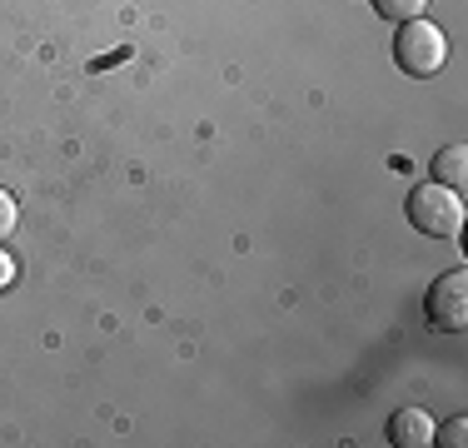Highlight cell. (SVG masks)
I'll return each instance as SVG.
<instances>
[{
	"label": "cell",
	"mask_w": 468,
	"mask_h": 448,
	"mask_svg": "<svg viewBox=\"0 0 468 448\" xmlns=\"http://www.w3.org/2000/svg\"><path fill=\"white\" fill-rule=\"evenodd\" d=\"M16 224H20V205H16V195H10V189H0V240H10V234H16Z\"/></svg>",
	"instance_id": "52a82bcc"
},
{
	"label": "cell",
	"mask_w": 468,
	"mask_h": 448,
	"mask_svg": "<svg viewBox=\"0 0 468 448\" xmlns=\"http://www.w3.org/2000/svg\"><path fill=\"white\" fill-rule=\"evenodd\" d=\"M394 60L404 75L429 80V75H439L443 60H449V36H443L439 26H429V20H404V30H399V40H394Z\"/></svg>",
	"instance_id": "7a4b0ae2"
},
{
	"label": "cell",
	"mask_w": 468,
	"mask_h": 448,
	"mask_svg": "<svg viewBox=\"0 0 468 448\" xmlns=\"http://www.w3.org/2000/svg\"><path fill=\"white\" fill-rule=\"evenodd\" d=\"M388 443L394 448H429L433 443V419L423 409H399L388 419Z\"/></svg>",
	"instance_id": "277c9868"
},
{
	"label": "cell",
	"mask_w": 468,
	"mask_h": 448,
	"mask_svg": "<svg viewBox=\"0 0 468 448\" xmlns=\"http://www.w3.org/2000/svg\"><path fill=\"white\" fill-rule=\"evenodd\" d=\"M423 309H429L433 329H449L459 334L468 324V274L463 269H453V274H443L439 284L429 289V299H423Z\"/></svg>",
	"instance_id": "3957f363"
},
{
	"label": "cell",
	"mask_w": 468,
	"mask_h": 448,
	"mask_svg": "<svg viewBox=\"0 0 468 448\" xmlns=\"http://www.w3.org/2000/svg\"><path fill=\"white\" fill-rule=\"evenodd\" d=\"M423 5H429V0H374V10H378L384 20H394V26H404V20H419Z\"/></svg>",
	"instance_id": "8992f818"
},
{
	"label": "cell",
	"mask_w": 468,
	"mask_h": 448,
	"mask_svg": "<svg viewBox=\"0 0 468 448\" xmlns=\"http://www.w3.org/2000/svg\"><path fill=\"white\" fill-rule=\"evenodd\" d=\"M433 179L449 185V189H463V179H468V150L463 144H449V150L433 155Z\"/></svg>",
	"instance_id": "5b68a950"
},
{
	"label": "cell",
	"mask_w": 468,
	"mask_h": 448,
	"mask_svg": "<svg viewBox=\"0 0 468 448\" xmlns=\"http://www.w3.org/2000/svg\"><path fill=\"white\" fill-rule=\"evenodd\" d=\"M463 433H468V423H463V419H449L443 429H433V443H443V448H463Z\"/></svg>",
	"instance_id": "ba28073f"
},
{
	"label": "cell",
	"mask_w": 468,
	"mask_h": 448,
	"mask_svg": "<svg viewBox=\"0 0 468 448\" xmlns=\"http://www.w3.org/2000/svg\"><path fill=\"white\" fill-rule=\"evenodd\" d=\"M10 284H16V260H10V254H5V244H0V294H5Z\"/></svg>",
	"instance_id": "9c48e42d"
},
{
	"label": "cell",
	"mask_w": 468,
	"mask_h": 448,
	"mask_svg": "<svg viewBox=\"0 0 468 448\" xmlns=\"http://www.w3.org/2000/svg\"><path fill=\"white\" fill-rule=\"evenodd\" d=\"M409 224H414L419 234H433V240H459V234H463V199H459V189L439 185V179L419 185L414 195H409Z\"/></svg>",
	"instance_id": "6da1fadb"
}]
</instances>
